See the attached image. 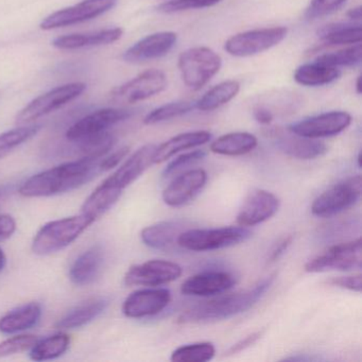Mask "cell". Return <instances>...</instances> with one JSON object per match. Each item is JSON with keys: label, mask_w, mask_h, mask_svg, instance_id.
I'll use <instances>...</instances> for the list:
<instances>
[{"label": "cell", "mask_w": 362, "mask_h": 362, "mask_svg": "<svg viewBox=\"0 0 362 362\" xmlns=\"http://www.w3.org/2000/svg\"><path fill=\"white\" fill-rule=\"evenodd\" d=\"M101 160V158H100ZM80 158L71 162L52 167L29 177L20 187L21 196L43 198L65 194L77 189L92 181L98 173L99 160Z\"/></svg>", "instance_id": "1"}, {"label": "cell", "mask_w": 362, "mask_h": 362, "mask_svg": "<svg viewBox=\"0 0 362 362\" xmlns=\"http://www.w3.org/2000/svg\"><path fill=\"white\" fill-rule=\"evenodd\" d=\"M275 277L276 274L273 273L258 281L251 289L200 303L182 313L179 317V323L221 321L245 313L270 289L274 283Z\"/></svg>", "instance_id": "2"}, {"label": "cell", "mask_w": 362, "mask_h": 362, "mask_svg": "<svg viewBox=\"0 0 362 362\" xmlns=\"http://www.w3.org/2000/svg\"><path fill=\"white\" fill-rule=\"evenodd\" d=\"M94 222L84 214L48 222L35 235L31 249L40 256L57 253L77 240Z\"/></svg>", "instance_id": "3"}, {"label": "cell", "mask_w": 362, "mask_h": 362, "mask_svg": "<svg viewBox=\"0 0 362 362\" xmlns=\"http://www.w3.org/2000/svg\"><path fill=\"white\" fill-rule=\"evenodd\" d=\"M251 236V230L240 226L218 228H187L180 235L177 245L182 249L189 251H214L245 243Z\"/></svg>", "instance_id": "4"}, {"label": "cell", "mask_w": 362, "mask_h": 362, "mask_svg": "<svg viewBox=\"0 0 362 362\" xmlns=\"http://www.w3.org/2000/svg\"><path fill=\"white\" fill-rule=\"evenodd\" d=\"M221 58L209 47H194L179 57L180 73L185 86L199 90L206 86L221 69Z\"/></svg>", "instance_id": "5"}, {"label": "cell", "mask_w": 362, "mask_h": 362, "mask_svg": "<svg viewBox=\"0 0 362 362\" xmlns=\"http://www.w3.org/2000/svg\"><path fill=\"white\" fill-rule=\"evenodd\" d=\"M361 177H347L322 192L313 201L311 213L321 218L338 215L357 204L361 198Z\"/></svg>", "instance_id": "6"}, {"label": "cell", "mask_w": 362, "mask_h": 362, "mask_svg": "<svg viewBox=\"0 0 362 362\" xmlns=\"http://www.w3.org/2000/svg\"><path fill=\"white\" fill-rule=\"evenodd\" d=\"M361 238L338 243L326 250L323 254L315 256L305 264V271L309 273L326 271H351L361 268Z\"/></svg>", "instance_id": "7"}, {"label": "cell", "mask_w": 362, "mask_h": 362, "mask_svg": "<svg viewBox=\"0 0 362 362\" xmlns=\"http://www.w3.org/2000/svg\"><path fill=\"white\" fill-rule=\"evenodd\" d=\"M285 27L255 29L233 35L224 44L228 54L238 58L255 56L279 45L287 35Z\"/></svg>", "instance_id": "8"}, {"label": "cell", "mask_w": 362, "mask_h": 362, "mask_svg": "<svg viewBox=\"0 0 362 362\" xmlns=\"http://www.w3.org/2000/svg\"><path fill=\"white\" fill-rule=\"evenodd\" d=\"M86 90V84L80 82L58 86L28 103L16 116V122L20 124H30L75 100Z\"/></svg>", "instance_id": "9"}, {"label": "cell", "mask_w": 362, "mask_h": 362, "mask_svg": "<svg viewBox=\"0 0 362 362\" xmlns=\"http://www.w3.org/2000/svg\"><path fill=\"white\" fill-rule=\"evenodd\" d=\"M167 78L162 71L149 69L130 81L113 88L109 97L118 103H136L160 94L166 88Z\"/></svg>", "instance_id": "10"}, {"label": "cell", "mask_w": 362, "mask_h": 362, "mask_svg": "<svg viewBox=\"0 0 362 362\" xmlns=\"http://www.w3.org/2000/svg\"><path fill=\"white\" fill-rule=\"evenodd\" d=\"M130 116L131 112L127 110L103 109L93 112L78 120L67 130V141L71 143H80L94 139L107 133V129L128 119Z\"/></svg>", "instance_id": "11"}, {"label": "cell", "mask_w": 362, "mask_h": 362, "mask_svg": "<svg viewBox=\"0 0 362 362\" xmlns=\"http://www.w3.org/2000/svg\"><path fill=\"white\" fill-rule=\"evenodd\" d=\"M351 124V116L349 113L332 111L293 122L288 127V131L307 139H325L340 134Z\"/></svg>", "instance_id": "12"}, {"label": "cell", "mask_w": 362, "mask_h": 362, "mask_svg": "<svg viewBox=\"0 0 362 362\" xmlns=\"http://www.w3.org/2000/svg\"><path fill=\"white\" fill-rule=\"evenodd\" d=\"M116 1L117 0H83L73 7L50 14L41 23V28L43 30H52L94 20L113 9Z\"/></svg>", "instance_id": "13"}, {"label": "cell", "mask_w": 362, "mask_h": 362, "mask_svg": "<svg viewBox=\"0 0 362 362\" xmlns=\"http://www.w3.org/2000/svg\"><path fill=\"white\" fill-rule=\"evenodd\" d=\"M181 275L182 268L175 262L153 259L131 267L124 281L127 286L158 287L177 281Z\"/></svg>", "instance_id": "14"}, {"label": "cell", "mask_w": 362, "mask_h": 362, "mask_svg": "<svg viewBox=\"0 0 362 362\" xmlns=\"http://www.w3.org/2000/svg\"><path fill=\"white\" fill-rule=\"evenodd\" d=\"M156 147L158 146L151 144V145H146L139 148L103 183L112 189L120 192H124L127 187L141 177L148 168L154 165L153 158Z\"/></svg>", "instance_id": "15"}, {"label": "cell", "mask_w": 362, "mask_h": 362, "mask_svg": "<svg viewBox=\"0 0 362 362\" xmlns=\"http://www.w3.org/2000/svg\"><path fill=\"white\" fill-rule=\"evenodd\" d=\"M171 300V292L165 288L137 290L122 305V313L131 319L153 317L162 313Z\"/></svg>", "instance_id": "16"}, {"label": "cell", "mask_w": 362, "mask_h": 362, "mask_svg": "<svg viewBox=\"0 0 362 362\" xmlns=\"http://www.w3.org/2000/svg\"><path fill=\"white\" fill-rule=\"evenodd\" d=\"M279 204V199L272 192L264 189L253 190L239 211L237 223L243 228L262 223L277 213Z\"/></svg>", "instance_id": "17"}, {"label": "cell", "mask_w": 362, "mask_h": 362, "mask_svg": "<svg viewBox=\"0 0 362 362\" xmlns=\"http://www.w3.org/2000/svg\"><path fill=\"white\" fill-rule=\"evenodd\" d=\"M207 182L203 169H192L175 177L163 192V200L168 206L180 207L194 200Z\"/></svg>", "instance_id": "18"}, {"label": "cell", "mask_w": 362, "mask_h": 362, "mask_svg": "<svg viewBox=\"0 0 362 362\" xmlns=\"http://www.w3.org/2000/svg\"><path fill=\"white\" fill-rule=\"evenodd\" d=\"M177 33L171 31L153 33L131 46L122 59L128 63H143L166 56L177 43Z\"/></svg>", "instance_id": "19"}, {"label": "cell", "mask_w": 362, "mask_h": 362, "mask_svg": "<svg viewBox=\"0 0 362 362\" xmlns=\"http://www.w3.org/2000/svg\"><path fill=\"white\" fill-rule=\"evenodd\" d=\"M236 284V277L226 271H205L182 284L181 291L189 296H213L223 293Z\"/></svg>", "instance_id": "20"}, {"label": "cell", "mask_w": 362, "mask_h": 362, "mask_svg": "<svg viewBox=\"0 0 362 362\" xmlns=\"http://www.w3.org/2000/svg\"><path fill=\"white\" fill-rule=\"evenodd\" d=\"M274 144L279 151L296 160H315L327 152V146L317 139L298 136L290 132H275L273 134Z\"/></svg>", "instance_id": "21"}, {"label": "cell", "mask_w": 362, "mask_h": 362, "mask_svg": "<svg viewBox=\"0 0 362 362\" xmlns=\"http://www.w3.org/2000/svg\"><path fill=\"white\" fill-rule=\"evenodd\" d=\"M122 35H124V30L122 28H109L92 31V33H76V35L57 37L52 42V46L61 50L97 47V46L115 43L118 40L122 39Z\"/></svg>", "instance_id": "22"}, {"label": "cell", "mask_w": 362, "mask_h": 362, "mask_svg": "<svg viewBox=\"0 0 362 362\" xmlns=\"http://www.w3.org/2000/svg\"><path fill=\"white\" fill-rule=\"evenodd\" d=\"M184 222L169 220L158 222L144 228L141 233V239L147 247L160 251H170L177 245L180 235L187 230Z\"/></svg>", "instance_id": "23"}, {"label": "cell", "mask_w": 362, "mask_h": 362, "mask_svg": "<svg viewBox=\"0 0 362 362\" xmlns=\"http://www.w3.org/2000/svg\"><path fill=\"white\" fill-rule=\"evenodd\" d=\"M105 262V253L100 245H94L78 256L69 270V279L77 286L94 283L100 274Z\"/></svg>", "instance_id": "24"}, {"label": "cell", "mask_w": 362, "mask_h": 362, "mask_svg": "<svg viewBox=\"0 0 362 362\" xmlns=\"http://www.w3.org/2000/svg\"><path fill=\"white\" fill-rule=\"evenodd\" d=\"M109 300L103 296L88 298L86 302L71 308L64 317L57 322L59 329H77L88 325L103 315L109 306Z\"/></svg>", "instance_id": "25"}, {"label": "cell", "mask_w": 362, "mask_h": 362, "mask_svg": "<svg viewBox=\"0 0 362 362\" xmlns=\"http://www.w3.org/2000/svg\"><path fill=\"white\" fill-rule=\"evenodd\" d=\"M211 139V134L209 131H194L177 135L156 147L154 164H162L180 152L209 143Z\"/></svg>", "instance_id": "26"}, {"label": "cell", "mask_w": 362, "mask_h": 362, "mask_svg": "<svg viewBox=\"0 0 362 362\" xmlns=\"http://www.w3.org/2000/svg\"><path fill=\"white\" fill-rule=\"evenodd\" d=\"M42 307L39 303H28L9 311L0 319V332L11 334L24 332L39 323Z\"/></svg>", "instance_id": "27"}, {"label": "cell", "mask_w": 362, "mask_h": 362, "mask_svg": "<svg viewBox=\"0 0 362 362\" xmlns=\"http://www.w3.org/2000/svg\"><path fill=\"white\" fill-rule=\"evenodd\" d=\"M257 144V139L251 133L233 132L213 141L211 151L220 156H240L253 151Z\"/></svg>", "instance_id": "28"}, {"label": "cell", "mask_w": 362, "mask_h": 362, "mask_svg": "<svg viewBox=\"0 0 362 362\" xmlns=\"http://www.w3.org/2000/svg\"><path fill=\"white\" fill-rule=\"evenodd\" d=\"M341 76L340 69L327 66L321 63H308L300 65L294 71L293 78L296 83L303 86H322L332 83Z\"/></svg>", "instance_id": "29"}, {"label": "cell", "mask_w": 362, "mask_h": 362, "mask_svg": "<svg viewBox=\"0 0 362 362\" xmlns=\"http://www.w3.org/2000/svg\"><path fill=\"white\" fill-rule=\"evenodd\" d=\"M122 192L112 189L105 184L101 183L88 199L84 201L81 207V214L88 216L96 221L101 216L105 215L109 209L119 200Z\"/></svg>", "instance_id": "30"}, {"label": "cell", "mask_w": 362, "mask_h": 362, "mask_svg": "<svg viewBox=\"0 0 362 362\" xmlns=\"http://www.w3.org/2000/svg\"><path fill=\"white\" fill-rule=\"evenodd\" d=\"M240 90V84L235 80L222 82L205 93L194 107L199 111L211 112L223 107L235 98Z\"/></svg>", "instance_id": "31"}, {"label": "cell", "mask_w": 362, "mask_h": 362, "mask_svg": "<svg viewBox=\"0 0 362 362\" xmlns=\"http://www.w3.org/2000/svg\"><path fill=\"white\" fill-rule=\"evenodd\" d=\"M317 35L327 46L355 45L361 43L362 29L360 25L329 24L320 28Z\"/></svg>", "instance_id": "32"}, {"label": "cell", "mask_w": 362, "mask_h": 362, "mask_svg": "<svg viewBox=\"0 0 362 362\" xmlns=\"http://www.w3.org/2000/svg\"><path fill=\"white\" fill-rule=\"evenodd\" d=\"M71 345V338L64 332L39 339L30 349V358L33 361H47L57 359L66 353Z\"/></svg>", "instance_id": "33"}, {"label": "cell", "mask_w": 362, "mask_h": 362, "mask_svg": "<svg viewBox=\"0 0 362 362\" xmlns=\"http://www.w3.org/2000/svg\"><path fill=\"white\" fill-rule=\"evenodd\" d=\"M216 349L213 343L198 342L182 345L171 354L175 362H206L215 357Z\"/></svg>", "instance_id": "34"}, {"label": "cell", "mask_w": 362, "mask_h": 362, "mask_svg": "<svg viewBox=\"0 0 362 362\" xmlns=\"http://www.w3.org/2000/svg\"><path fill=\"white\" fill-rule=\"evenodd\" d=\"M40 129L41 127L33 124V126L20 127L3 133L0 135V158H5L16 148L30 141L39 133Z\"/></svg>", "instance_id": "35"}, {"label": "cell", "mask_w": 362, "mask_h": 362, "mask_svg": "<svg viewBox=\"0 0 362 362\" xmlns=\"http://www.w3.org/2000/svg\"><path fill=\"white\" fill-rule=\"evenodd\" d=\"M194 109V105L187 101H177V103H166L158 109L150 112L145 119L144 124L147 126L160 124V122H167V120L173 119V118L180 117L185 115Z\"/></svg>", "instance_id": "36"}, {"label": "cell", "mask_w": 362, "mask_h": 362, "mask_svg": "<svg viewBox=\"0 0 362 362\" xmlns=\"http://www.w3.org/2000/svg\"><path fill=\"white\" fill-rule=\"evenodd\" d=\"M361 43H359L345 49L322 54L317 59V62L337 69L340 66H355L361 62Z\"/></svg>", "instance_id": "37"}, {"label": "cell", "mask_w": 362, "mask_h": 362, "mask_svg": "<svg viewBox=\"0 0 362 362\" xmlns=\"http://www.w3.org/2000/svg\"><path fill=\"white\" fill-rule=\"evenodd\" d=\"M39 338L35 334H18L0 342V358L16 355L33 349Z\"/></svg>", "instance_id": "38"}, {"label": "cell", "mask_w": 362, "mask_h": 362, "mask_svg": "<svg viewBox=\"0 0 362 362\" xmlns=\"http://www.w3.org/2000/svg\"><path fill=\"white\" fill-rule=\"evenodd\" d=\"M221 0H170L158 6V11L160 13H177L187 10L202 9L213 7Z\"/></svg>", "instance_id": "39"}, {"label": "cell", "mask_w": 362, "mask_h": 362, "mask_svg": "<svg viewBox=\"0 0 362 362\" xmlns=\"http://www.w3.org/2000/svg\"><path fill=\"white\" fill-rule=\"evenodd\" d=\"M205 156H206V153L203 150H194V151L181 154L167 165L166 168L164 169V173H163V177H169L177 171L186 168V167L201 162Z\"/></svg>", "instance_id": "40"}, {"label": "cell", "mask_w": 362, "mask_h": 362, "mask_svg": "<svg viewBox=\"0 0 362 362\" xmlns=\"http://www.w3.org/2000/svg\"><path fill=\"white\" fill-rule=\"evenodd\" d=\"M346 0H311L305 12L307 20H317L338 10Z\"/></svg>", "instance_id": "41"}, {"label": "cell", "mask_w": 362, "mask_h": 362, "mask_svg": "<svg viewBox=\"0 0 362 362\" xmlns=\"http://www.w3.org/2000/svg\"><path fill=\"white\" fill-rule=\"evenodd\" d=\"M129 152H130V148L122 147L118 149L117 151L110 154L107 158L99 160V170H100V173H105V171L112 170V169L117 167L124 160V158H127Z\"/></svg>", "instance_id": "42"}, {"label": "cell", "mask_w": 362, "mask_h": 362, "mask_svg": "<svg viewBox=\"0 0 362 362\" xmlns=\"http://www.w3.org/2000/svg\"><path fill=\"white\" fill-rule=\"evenodd\" d=\"M328 284L334 286V287L349 290V291L361 292V274L334 277V279L328 281Z\"/></svg>", "instance_id": "43"}, {"label": "cell", "mask_w": 362, "mask_h": 362, "mask_svg": "<svg viewBox=\"0 0 362 362\" xmlns=\"http://www.w3.org/2000/svg\"><path fill=\"white\" fill-rule=\"evenodd\" d=\"M262 332H253V334H249V336L245 337V339H241L240 341L236 343V344L232 345L230 349H228V355H235V354L240 353V351H245L247 347L253 345L254 343L257 342L260 338H262Z\"/></svg>", "instance_id": "44"}, {"label": "cell", "mask_w": 362, "mask_h": 362, "mask_svg": "<svg viewBox=\"0 0 362 362\" xmlns=\"http://www.w3.org/2000/svg\"><path fill=\"white\" fill-rule=\"evenodd\" d=\"M16 230V219L10 215H0V239L9 238Z\"/></svg>", "instance_id": "45"}, {"label": "cell", "mask_w": 362, "mask_h": 362, "mask_svg": "<svg viewBox=\"0 0 362 362\" xmlns=\"http://www.w3.org/2000/svg\"><path fill=\"white\" fill-rule=\"evenodd\" d=\"M292 241H293V236L292 235L281 239L271 250L270 254H269L268 262H276L287 251L288 247L291 245Z\"/></svg>", "instance_id": "46"}, {"label": "cell", "mask_w": 362, "mask_h": 362, "mask_svg": "<svg viewBox=\"0 0 362 362\" xmlns=\"http://www.w3.org/2000/svg\"><path fill=\"white\" fill-rule=\"evenodd\" d=\"M254 118L258 124L269 126L273 122V114L266 107H256L253 112Z\"/></svg>", "instance_id": "47"}, {"label": "cell", "mask_w": 362, "mask_h": 362, "mask_svg": "<svg viewBox=\"0 0 362 362\" xmlns=\"http://www.w3.org/2000/svg\"><path fill=\"white\" fill-rule=\"evenodd\" d=\"M347 18L349 20L354 21V22L361 20V7L354 8V9L349 10L347 12Z\"/></svg>", "instance_id": "48"}, {"label": "cell", "mask_w": 362, "mask_h": 362, "mask_svg": "<svg viewBox=\"0 0 362 362\" xmlns=\"http://www.w3.org/2000/svg\"><path fill=\"white\" fill-rule=\"evenodd\" d=\"M6 266H7V257H6L5 252L0 247V272H3Z\"/></svg>", "instance_id": "49"}, {"label": "cell", "mask_w": 362, "mask_h": 362, "mask_svg": "<svg viewBox=\"0 0 362 362\" xmlns=\"http://www.w3.org/2000/svg\"><path fill=\"white\" fill-rule=\"evenodd\" d=\"M356 92H357L358 95L362 93L361 77H358L357 81H356Z\"/></svg>", "instance_id": "50"}, {"label": "cell", "mask_w": 362, "mask_h": 362, "mask_svg": "<svg viewBox=\"0 0 362 362\" xmlns=\"http://www.w3.org/2000/svg\"><path fill=\"white\" fill-rule=\"evenodd\" d=\"M357 160H358V167H361V153H359L358 154V158H357Z\"/></svg>", "instance_id": "51"}]
</instances>
